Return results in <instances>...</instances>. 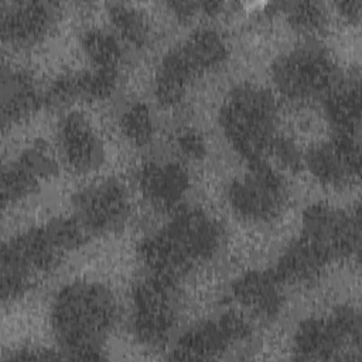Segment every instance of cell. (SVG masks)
<instances>
[{
  "instance_id": "1",
  "label": "cell",
  "mask_w": 362,
  "mask_h": 362,
  "mask_svg": "<svg viewBox=\"0 0 362 362\" xmlns=\"http://www.w3.org/2000/svg\"><path fill=\"white\" fill-rule=\"evenodd\" d=\"M116 320L115 296L93 281L66 284L51 307V325L64 359H102L103 344Z\"/></svg>"
},
{
  "instance_id": "2",
  "label": "cell",
  "mask_w": 362,
  "mask_h": 362,
  "mask_svg": "<svg viewBox=\"0 0 362 362\" xmlns=\"http://www.w3.org/2000/svg\"><path fill=\"white\" fill-rule=\"evenodd\" d=\"M222 242L223 229L215 218L197 208H182L140 243L139 255L148 274L177 281L195 264L214 257Z\"/></svg>"
},
{
  "instance_id": "3",
  "label": "cell",
  "mask_w": 362,
  "mask_h": 362,
  "mask_svg": "<svg viewBox=\"0 0 362 362\" xmlns=\"http://www.w3.org/2000/svg\"><path fill=\"white\" fill-rule=\"evenodd\" d=\"M277 106L257 85H236L222 102L219 124L230 147L249 164L264 161L276 134Z\"/></svg>"
},
{
  "instance_id": "4",
  "label": "cell",
  "mask_w": 362,
  "mask_h": 362,
  "mask_svg": "<svg viewBox=\"0 0 362 362\" xmlns=\"http://www.w3.org/2000/svg\"><path fill=\"white\" fill-rule=\"evenodd\" d=\"M339 78L332 58L320 45L296 47L277 57L272 65L274 86L296 102L322 99Z\"/></svg>"
},
{
  "instance_id": "5",
  "label": "cell",
  "mask_w": 362,
  "mask_h": 362,
  "mask_svg": "<svg viewBox=\"0 0 362 362\" xmlns=\"http://www.w3.org/2000/svg\"><path fill=\"white\" fill-rule=\"evenodd\" d=\"M361 315L349 305L338 307L328 317H311L300 322L293 352L300 361L348 359L345 348L361 349Z\"/></svg>"
},
{
  "instance_id": "6",
  "label": "cell",
  "mask_w": 362,
  "mask_h": 362,
  "mask_svg": "<svg viewBox=\"0 0 362 362\" xmlns=\"http://www.w3.org/2000/svg\"><path fill=\"white\" fill-rule=\"evenodd\" d=\"M174 280L148 274L134 284L132 293V329L150 346L165 344L175 327L178 296Z\"/></svg>"
},
{
  "instance_id": "7",
  "label": "cell",
  "mask_w": 362,
  "mask_h": 362,
  "mask_svg": "<svg viewBox=\"0 0 362 362\" xmlns=\"http://www.w3.org/2000/svg\"><path fill=\"white\" fill-rule=\"evenodd\" d=\"M228 201L242 218L253 222H269L280 215L287 202V187L283 177L267 161L249 164L247 173L228 187Z\"/></svg>"
},
{
  "instance_id": "8",
  "label": "cell",
  "mask_w": 362,
  "mask_h": 362,
  "mask_svg": "<svg viewBox=\"0 0 362 362\" xmlns=\"http://www.w3.org/2000/svg\"><path fill=\"white\" fill-rule=\"evenodd\" d=\"M301 235L324 249L331 260L358 255L361 247L359 209L348 214L327 204H311L303 212Z\"/></svg>"
},
{
  "instance_id": "9",
  "label": "cell",
  "mask_w": 362,
  "mask_h": 362,
  "mask_svg": "<svg viewBox=\"0 0 362 362\" xmlns=\"http://www.w3.org/2000/svg\"><path fill=\"white\" fill-rule=\"evenodd\" d=\"M247 337H250L249 322L238 313L228 311L187 329L178 338L168 359H215Z\"/></svg>"
},
{
  "instance_id": "10",
  "label": "cell",
  "mask_w": 362,
  "mask_h": 362,
  "mask_svg": "<svg viewBox=\"0 0 362 362\" xmlns=\"http://www.w3.org/2000/svg\"><path fill=\"white\" fill-rule=\"evenodd\" d=\"M75 218L88 233H107L122 228L130 214L126 188L113 178L99 180L74 195Z\"/></svg>"
},
{
  "instance_id": "11",
  "label": "cell",
  "mask_w": 362,
  "mask_h": 362,
  "mask_svg": "<svg viewBox=\"0 0 362 362\" xmlns=\"http://www.w3.org/2000/svg\"><path fill=\"white\" fill-rule=\"evenodd\" d=\"M304 165L321 184L341 187L356 180L361 170L358 134L335 133L329 140L313 146Z\"/></svg>"
},
{
  "instance_id": "12",
  "label": "cell",
  "mask_w": 362,
  "mask_h": 362,
  "mask_svg": "<svg viewBox=\"0 0 362 362\" xmlns=\"http://www.w3.org/2000/svg\"><path fill=\"white\" fill-rule=\"evenodd\" d=\"M58 4L51 1H3L0 33L4 42L28 47L40 42L54 27Z\"/></svg>"
},
{
  "instance_id": "13",
  "label": "cell",
  "mask_w": 362,
  "mask_h": 362,
  "mask_svg": "<svg viewBox=\"0 0 362 362\" xmlns=\"http://www.w3.org/2000/svg\"><path fill=\"white\" fill-rule=\"evenodd\" d=\"M58 141L68 165L78 173L103 163V147L90 123L78 112L66 113L58 124Z\"/></svg>"
},
{
  "instance_id": "14",
  "label": "cell",
  "mask_w": 362,
  "mask_h": 362,
  "mask_svg": "<svg viewBox=\"0 0 362 362\" xmlns=\"http://www.w3.org/2000/svg\"><path fill=\"white\" fill-rule=\"evenodd\" d=\"M137 184L148 202L171 209L185 197L189 188V175L178 163L151 160L139 168Z\"/></svg>"
},
{
  "instance_id": "15",
  "label": "cell",
  "mask_w": 362,
  "mask_h": 362,
  "mask_svg": "<svg viewBox=\"0 0 362 362\" xmlns=\"http://www.w3.org/2000/svg\"><path fill=\"white\" fill-rule=\"evenodd\" d=\"M283 283L272 270H250L230 286L232 297L252 314L272 320L283 308Z\"/></svg>"
},
{
  "instance_id": "16",
  "label": "cell",
  "mask_w": 362,
  "mask_h": 362,
  "mask_svg": "<svg viewBox=\"0 0 362 362\" xmlns=\"http://www.w3.org/2000/svg\"><path fill=\"white\" fill-rule=\"evenodd\" d=\"M329 262L324 249L300 233L284 249L273 272L283 284H308L322 274Z\"/></svg>"
},
{
  "instance_id": "17",
  "label": "cell",
  "mask_w": 362,
  "mask_h": 362,
  "mask_svg": "<svg viewBox=\"0 0 362 362\" xmlns=\"http://www.w3.org/2000/svg\"><path fill=\"white\" fill-rule=\"evenodd\" d=\"M44 103V93L25 71L1 72V124L10 126L33 115Z\"/></svg>"
},
{
  "instance_id": "18",
  "label": "cell",
  "mask_w": 362,
  "mask_h": 362,
  "mask_svg": "<svg viewBox=\"0 0 362 362\" xmlns=\"http://www.w3.org/2000/svg\"><path fill=\"white\" fill-rule=\"evenodd\" d=\"M324 113L335 133L358 134L361 123L359 76L339 81L321 99Z\"/></svg>"
},
{
  "instance_id": "19",
  "label": "cell",
  "mask_w": 362,
  "mask_h": 362,
  "mask_svg": "<svg viewBox=\"0 0 362 362\" xmlns=\"http://www.w3.org/2000/svg\"><path fill=\"white\" fill-rule=\"evenodd\" d=\"M195 78V72L180 49L173 48L163 57L156 72L154 96L157 102L167 107L178 105Z\"/></svg>"
},
{
  "instance_id": "20",
  "label": "cell",
  "mask_w": 362,
  "mask_h": 362,
  "mask_svg": "<svg viewBox=\"0 0 362 362\" xmlns=\"http://www.w3.org/2000/svg\"><path fill=\"white\" fill-rule=\"evenodd\" d=\"M197 76L219 68L228 58V45L214 28H198L177 45Z\"/></svg>"
},
{
  "instance_id": "21",
  "label": "cell",
  "mask_w": 362,
  "mask_h": 362,
  "mask_svg": "<svg viewBox=\"0 0 362 362\" xmlns=\"http://www.w3.org/2000/svg\"><path fill=\"white\" fill-rule=\"evenodd\" d=\"M81 44L93 68L119 69L123 49L113 33L102 28L86 30L81 37Z\"/></svg>"
},
{
  "instance_id": "22",
  "label": "cell",
  "mask_w": 362,
  "mask_h": 362,
  "mask_svg": "<svg viewBox=\"0 0 362 362\" xmlns=\"http://www.w3.org/2000/svg\"><path fill=\"white\" fill-rule=\"evenodd\" d=\"M107 14L115 31L129 44L144 47L148 42V24L140 10L127 3H109Z\"/></svg>"
},
{
  "instance_id": "23",
  "label": "cell",
  "mask_w": 362,
  "mask_h": 362,
  "mask_svg": "<svg viewBox=\"0 0 362 362\" xmlns=\"http://www.w3.org/2000/svg\"><path fill=\"white\" fill-rule=\"evenodd\" d=\"M40 177L18 157L7 164L1 171V202L14 204L33 194L40 185Z\"/></svg>"
},
{
  "instance_id": "24",
  "label": "cell",
  "mask_w": 362,
  "mask_h": 362,
  "mask_svg": "<svg viewBox=\"0 0 362 362\" xmlns=\"http://www.w3.org/2000/svg\"><path fill=\"white\" fill-rule=\"evenodd\" d=\"M74 79L78 100H105L117 86L119 69L92 68L74 72Z\"/></svg>"
},
{
  "instance_id": "25",
  "label": "cell",
  "mask_w": 362,
  "mask_h": 362,
  "mask_svg": "<svg viewBox=\"0 0 362 362\" xmlns=\"http://www.w3.org/2000/svg\"><path fill=\"white\" fill-rule=\"evenodd\" d=\"M119 124L123 136L137 147L148 144L153 139L154 122L148 106L143 102L129 103L120 115Z\"/></svg>"
},
{
  "instance_id": "26",
  "label": "cell",
  "mask_w": 362,
  "mask_h": 362,
  "mask_svg": "<svg viewBox=\"0 0 362 362\" xmlns=\"http://www.w3.org/2000/svg\"><path fill=\"white\" fill-rule=\"evenodd\" d=\"M273 6L277 7L279 11L284 14L287 23L300 33H317L327 21L325 10L317 1L297 0L283 1Z\"/></svg>"
},
{
  "instance_id": "27",
  "label": "cell",
  "mask_w": 362,
  "mask_h": 362,
  "mask_svg": "<svg viewBox=\"0 0 362 362\" xmlns=\"http://www.w3.org/2000/svg\"><path fill=\"white\" fill-rule=\"evenodd\" d=\"M269 154L290 171H300L304 167V157L301 151L288 137L277 134L270 146Z\"/></svg>"
},
{
  "instance_id": "28",
  "label": "cell",
  "mask_w": 362,
  "mask_h": 362,
  "mask_svg": "<svg viewBox=\"0 0 362 362\" xmlns=\"http://www.w3.org/2000/svg\"><path fill=\"white\" fill-rule=\"evenodd\" d=\"M168 7L178 17L180 21H188L197 14H216L225 4L222 1L208 0V1H192V0H175L168 1Z\"/></svg>"
},
{
  "instance_id": "29",
  "label": "cell",
  "mask_w": 362,
  "mask_h": 362,
  "mask_svg": "<svg viewBox=\"0 0 362 362\" xmlns=\"http://www.w3.org/2000/svg\"><path fill=\"white\" fill-rule=\"evenodd\" d=\"M175 144L180 153L191 160H201L206 153V144L202 134L191 127H184L177 133Z\"/></svg>"
},
{
  "instance_id": "30",
  "label": "cell",
  "mask_w": 362,
  "mask_h": 362,
  "mask_svg": "<svg viewBox=\"0 0 362 362\" xmlns=\"http://www.w3.org/2000/svg\"><path fill=\"white\" fill-rule=\"evenodd\" d=\"M8 361H54L64 359L61 351L44 349V348H24L11 354Z\"/></svg>"
},
{
  "instance_id": "31",
  "label": "cell",
  "mask_w": 362,
  "mask_h": 362,
  "mask_svg": "<svg viewBox=\"0 0 362 362\" xmlns=\"http://www.w3.org/2000/svg\"><path fill=\"white\" fill-rule=\"evenodd\" d=\"M338 13L346 18L349 23L358 24L361 20L362 11V0H342L337 3Z\"/></svg>"
}]
</instances>
